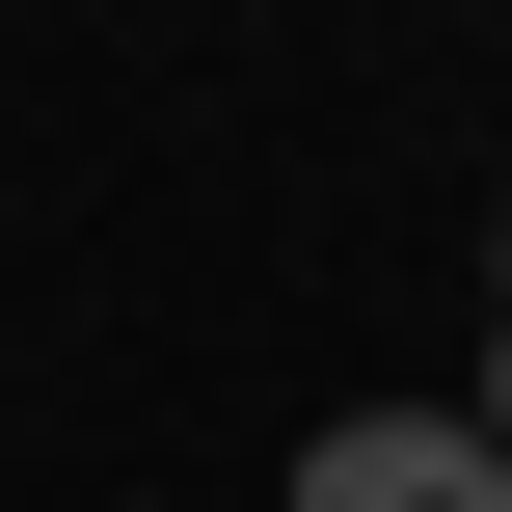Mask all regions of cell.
I'll list each match as a JSON object with an SVG mask.
<instances>
[{"label":"cell","instance_id":"obj_1","mask_svg":"<svg viewBox=\"0 0 512 512\" xmlns=\"http://www.w3.org/2000/svg\"><path fill=\"white\" fill-rule=\"evenodd\" d=\"M297 512H512V459L459 405H324V432H297Z\"/></svg>","mask_w":512,"mask_h":512},{"label":"cell","instance_id":"obj_2","mask_svg":"<svg viewBox=\"0 0 512 512\" xmlns=\"http://www.w3.org/2000/svg\"><path fill=\"white\" fill-rule=\"evenodd\" d=\"M459 432H486V459H512V270H486V405H459Z\"/></svg>","mask_w":512,"mask_h":512}]
</instances>
